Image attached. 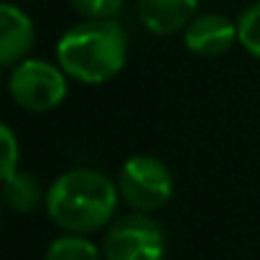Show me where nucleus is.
I'll return each instance as SVG.
<instances>
[{
  "instance_id": "nucleus-3",
  "label": "nucleus",
  "mask_w": 260,
  "mask_h": 260,
  "mask_svg": "<svg viewBox=\"0 0 260 260\" xmlns=\"http://www.w3.org/2000/svg\"><path fill=\"white\" fill-rule=\"evenodd\" d=\"M117 191L120 199L133 212H158L174 197V176L171 169L148 153L130 156L117 171Z\"/></svg>"
},
{
  "instance_id": "nucleus-6",
  "label": "nucleus",
  "mask_w": 260,
  "mask_h": 260,
  "mask_svg": "<svg viewBox=\"0 0 260 260\" xmlns=\"http://www.w3.org/2000/svg\"><path fill=\"white\" fill-rule=\"evenodd\" d=\"M237 41V21L224 13H197L184 28V46L202 59H214L227 54Z\"/></svg>"
},
{
  "instance_id": "nucleus-7",
  "label": "nucleus",
  "mask_w": 260,
  "mask_h": 260,
  "mask_svg": "<svg viewBox=\"0 0 260 260\" xmlns=\"http://www.w3.org/2000/svg\"><path fill=\"white\" fill-rule=\"evenodd\" d=\"M36 44V26L31 16L6 0L0 6V67H16L18 61L28 59Z\"/></svg>"
},
{
  "instance_id": "nucleus-8",
  "label": "nucleus",
  "mask_w": 260,
  "mask_h": 260,
  "mask_svg": "<svg viewBox=\"0 0 260 260\" xmlns=\"http://www.w3.org/2000/svg\"><path fill=\"white\" fill-rule=\"evenodd\" d=\"M138 18L153 36L184 34L199 11V0H136Z\"/></svg>"
},
{
  "instance_id": "nucleus-13",
  "label": "nucleus",
  "mask_w": 260,
  "mask_h": 260,
  "mask_svg": "<svg viewBox=\"0 0 260 260\" xmlns=\"http://www.w3.org/2000/svg\"><path fill=\"white\" fill-rule=\"evenodd\" d=\"M69 6L82 18H117L125 0H69Z\"/></svg>"
},
{
  "instance_id": "nucleus-11",
  "label": "nucleus",
  "mask_w": 260,
  "mask_h": 260,
  "mask_svg": "<svg viewBox=\"0 0 260 260\" xmlns=\"http://www.w3.org/2000/svg\"><path fill=\"white\" fill-rule=\"evenodd\" d=\"M237 41L252 59L260 61V0L250 3L237 16Z\"/></svg>"
},
{
  "instance_id": "nucleus-9",
  "label": "nucleus",
  "mask_w": 260,
  "mask_h": 260,
  "mask_svg": "<svg viewBox=\"0 0 260 260\" xmlns=\"http://www.w3.org/2000/svg\"><path fill=\"white\" fill-rule=\"evenodd\" d=\"M3 197L8 209L18 214H34L41 204H46V191L41 189V181L31 171H16L11 179L3 181Z\"/></svg>"
},
{
  "instance_id": "nucleus-2",
  "label": "nucleus",
  "mask_w": 260,
  "mask_h": 260,
  "mask_svg": "<svg viewBox=\"0 0 260 260\" xmlns=\"http://www.w3.org/2000/svg\"><path fill=\"white\" fill-rule=\"evenodd\" d=\"M56 61L79 84H105L127 64V31L115 18H84L56 41Z\"/></svg>"
},
{
  "instance_id": "nucleus-12",
  "label": "nucleus",
  "mask_w": 260,
  "mask_h": 260,
  "mask_svg": "<svg viewBox=\"0 0 260 260\" xmlns=\"http://www.w3.org/2000/svg\"><path fill=\"white\" fill-rule=\"evenodd\" d=\"M21 169V143L8 122L0 125V176L11 179Z\"/></svg>"
},
{
  "instance_id": "nucleus-1",
  "label": "nucleus",
  "mask_w": 260,
  "mask_h": 260,
  "mask_svg": "<svg viewBox=\"0 0 260 260\" xmlns=\"http://www.w3.org/2000/svg\"><path fill=\"white\" fill-rule=\"evenodd\" d=\"M120 204L117 181L97 169H69L46 189L49 219L72 235H92L107 230Z\"/></svg>"
},
{
  "instance_id": "nucleus-5",
  "label": "nucleus",
  "mask_w": 260,
  "mask_h": 260,
  "mask_svg": "<svg viewBox=\"0 0 260 260\" xmlns=\"http://www.w3.org/2000/svg\"><path fill=\"white\" fill-rule=\"evenodd\" d=\"M166 232L146 212L115 217L102 237L105 260H166Z\"/></svg>"
},
{
  "instance_id": "nucleus-10",
  "label": "nucleus",
  "mask_w": 260,
  "mask_h": 260,
  "mask_svg": "<svg viewBox=\"0 0 260 260\" xmlns=\"http://www.w3.org/2000/svg\"><path fill=\"white\" fill-rule=\"evenodd\" d=\"M44 260H105V255L87 235L67 232L46 247Z\"/></svg>"
},
{
  "instance_id": "nucleus-4",
  "label": "nucleus",
  "mask_w": 260,
  "mask_h": 260,
  "mask_svg": "<svg viewBox=\"0 0 260 260\" xmlns=\"http://www.w3.org/2000/svg\"><path fill=\"white\" fill-rule=\"evenodd\" d=\"M8 92L13 102L28 112H51L67 100L69 74L59 61L23 59L11 67Z\"/></svg>"
}]
</instances>
